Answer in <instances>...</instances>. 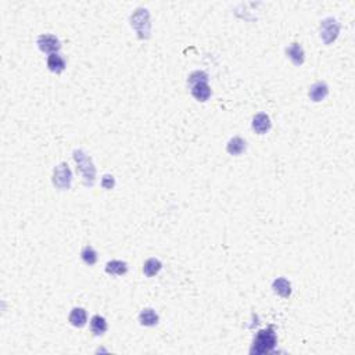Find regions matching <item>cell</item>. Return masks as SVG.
<instances>
[{
    "label": "cell",
    "instance_id": "6da1fadb",
    "mask_svg": "<svg viewBox=\"0 0 355 355\" xmlns=\"http://www.w3.org/2000/svg\"><path fill=\"white\" fill-rule=\"evenodd\" d=\"M277 337L276 333L273 330V327H266V329H261L258 333L254 337L253 345L250 349V354L262 355L268 354L273 351V348L276 347Z\"/></svg>",
    "mask_w": 355,
    "mask_h": 355
},
{
    "label": "cell",
    "instance_id": "7a4b0ae2",
    "mask_svg": "<svg viewBox=\"0 0 355 355\" xmlns=\"http://www.w3.org/2000/svg\"><path fill=\"white\" fill-rule=\"evenodd\" d=\"M73 157L74 160H75V163H77L78 172L84 178L85 186L92 187L95 185V181H96V167H95V164L92 161V158L84 150H81V149L74 150Z\"/></svg>",
    "mask_w": 355,
    "mask_h": 355
},
{
    "label": "cell",
    "instance_id": "3957f363",
    "mask_svg": "<svg viewBox=\"0 0 355 355\" xmlns=\"http://www.w3.org/2000/svg\"><path fill=\"white\" fill-rule=\"evenodd\" d=\"M131 25L136 31L139 39H149L151 32L150 13L145 7H139L131 16Z\"/></svg>",
    "mask_w": 355,
    "mask_h": 355
},
{
    "label": "cell",
    "instance_id": "277c9868",
    "mask_svg": "<svg viewBox=\"0 0 355 355\" xmlns=\"http://www.w3.org/2000/svg\"><path fill=\"white\" fill-rule=\"evenodd\" d=\"M320 39L323 41L325 45H331L334 42L340 34V24L336 19L333 17H326L320 21Z\"/></svg>",
    "mask_w": 355,
    "mask_h": 355
},
{
    "label": "cell",
    "instance_id": "5b68a950",
    "mask_svg": "<svg viewBox=\"0 0 355 355\" xmlns=\"http://www.w3.org/2000/svg\"><path fill=\"white\" fill-rule=\"evenodd\" d=\"M73 183V172L67 163L59 164L53 169V185L60 190H68Z\"/></svg>",
    "mask_w": 355,
    "mask_h": 355
},
{
    "label": "cell",
    "instance_id": "8992f818",
    "mask_svg": "<svg viewBox=\"0 0 355 355\" xmlns=\"http://www.w3.org/2000/svg\"><path fill=\"white\" fill-rule=\"evenodd\" d=\"M38 48L41 49L45 53L49 55H53L57 53L61 49V42L59 41V38H56L55 35H50V34H42L38 37Z\"/></svg>",
    "mask_w": 355,
    "mask_h": 355
},
{
    "label": "cell",
    "instance_id": "52a82bcc",
    "mask_svg": "<svg viewBox=\"0 0 355 355\" xmlns=\"http://www.w3.org/2000/svg\"><path fill=\"white\" fill-rule=\"evenodd\" d=\"M327 95H329V86L323 81H318V82L311 85L309 92H308V96L313 103L322 102L323 99H326Z\"/></svg>",
    "mask_w": 355,
    "mask_h": 355
},
{
    "label": "cell",
    "instance_id": "ba28073f",
    "mask_svg": "<svg viewBox=\"0 0 355 355\" xmlns=\"http://www.w3.org/2000/svg\"><path fill=\"white\" fill-rule=\"evenodd\" d=\"M286 55L289 57L291 63L294 66L300 67L304 64V60H305V53H304V49L301 46L300 43H291L290 46L286 48Z\"/></svg>",
    "mask_w": 355,
    "mask_h": 355
},
{
    "label": "cell",
    "instance_id": "9c48e42d",
    "mask_svg": "<svg viewBox=\"0 0 355 355\" xmlns=\"http://www.w3.org/2000/svg\"><path fill=\"white\" fill-rule=\"evenodd\" d=\"M251 125H253L254 132L258 133V135H265L272 127L271 120H269V117L265 113H258V114L255 115L253 118V124Z\"/></svg>",
    "mask_w": 355,
    "mask_h": 355
},
{
    "label": "cell",
    "instance_id": "30bf717a",
    "mask_svg": "<svg viewBox=\"0 0 355 355\" xmlns=\"http://www.w3.org/2000/svg\"><path fill=\"white\" fill-rule=\"evenodd\" d=\"M192 92V96L197 100V102H207L211 97V88L208 82H199V84H194L190 88Z\"/></svg>",
    "mask_w": 355,
    "mask_h": 355
},
{
    "label": "cell",
    "instance_id": "8fae6325",
    "mask_svg": "<svg viewBox=\"0 0 355 355\" xmlns=\"http://www.w3.org/2000/svg\"><path fill=\"white\" fill-rule=\"evenodd\" d=\"M272 289L277 295H280L283 298H287L291 294V283L286 277H277L272 283Z\"/></svg>",
    "mask_w": 355,
    "mask_h": 355
},
{
    "label": "cell",
    "instance_id": "7c38bea8",
    "mask_svg": "<svg viewBox=\"0 0 355 355\" xmlns=\"http://www.w3.org/2000/svg\"><path fill=\"white\" fill-rule=\"evenodd\" d=\"M68 322L75 327H84L86 325V322H88V313H86L84 308H73V311L70 312V316H68Z\"/></svg>",
    "mask_w": 355,
    "mask_h": 355
},
{
    "label": "cell",
    "instance_id": "4fadbf2b",
    "mask_svg": "<svg viewBox=\"0 0 355 355\" xmlns=\"http://www.w3.org/2000/svg\"><path fill=\"white\" fill-rule=\"evenodd\" d=\"M247 149V143L244 139H241L240 136H235L228 142L226 145V151L230 156H240L243 154Z\"/></svg>",
    "mask_w": 355,
    "mask_h": 355
},
{
    "label": "cell",
    "instance_id": "5bb4252c",
    "mask_svg": "<svg viewBox=\"0 0 355 355\" xmlns=\"http://www.w3.org/2000/svg\"><path fill=\"white\" fill-rule=\"evenodd\" d=\"M106 272L109 275H113V276H122L128 272V264L125 261L113 259V261H109L106 264Z\"/></svg>",
    "mask_w": 355,
    "mask_h": 355
},
{
    "label": "cell",
    "instance_id": "9a60e30c",
    "mask_svg": "<svg viewBox=\"0 0 355 355\" xmlns=\"http://www.w3.org/2000/svg\"><path fill=\"white\" fill-rule=\"evenodd\" d=\"M158 320H160V318H158V315L153 308H145V309H142V312L139 315V322H140V325L143 326H149V327L156 326L158 323Z\"/></svg>",
    "mask_w": 355,
    "mask_h": 355
},
{
    "label": "cell",
    "instance_id": "2e32d148",
    "mask_svg": "<svg viewBox=\"0 0 355 355\" xmlns=\"http://www.w3.org/2000/svg\"><path fill=\"white\" fill-rule=\"evenodd\" d=\"M48 68L55 74H60L66 70V60L61 57L59 53L49 55L48 57Z\"/></svg>",
    "mask_w": 355,
    "mask_h": 355
},
{
    "label": "cell",
    "instance_id": "e0dca14e",
    "mask_svg": "<svg viewBox=\"0 0 355 355\" xmlns=\"http://www.w3.org/2000/svg\"><path fill=\"white\" fill-rule=\"evenodd\" d=\"M107 320L100 315H93L91 319V330L95 336H102L107 331Z\"/></svg>",
    "mask_w": 355,
    "mask_h": 355
},
{
    "label": "cell",
    "instance_id": "ac0fdd59",
    "mask_svg": "<svg viewBox=\"0 0 355 355\" xmlns=\"http://www.w3.org/2000/svg\"><path fill=\"white\" fill-rule=\"evenodd\" d=\"M161 269H163V264H161L160 259L157 258H149L145 262V265H143V273L147 277L156 276Z\"/></svg>",
    "mask_w": 355,
    "mask_h": 355
},
{
    "label": "cell",
    "instance_id": "d6986e66",
    "mask_svg": "<svg viewBox=\"0 0 355 355\" xmlns=\"http://www.w3.org/2000/svg\"><path fill=\"white\" fill-rule=\"evenodd\" d=\"M81 258H82L85 264L89 265V266L95 265L97 262L96 250L92 246H85L84 248H82V251H81Z\"/></svg>",
    "mask_w": 355,
    "mask_h": 355
},
{
    "label": "cell",
    "instance_id": "ffe728a7",
    "mask_svg": "<svg viewBox=\"0 0 355 355\" xmlns=\"http://www.w3.org/2000/svg\"><path fill=\"white\" fill-rule=\"evenodd\" d=\"M199 82H208V74L204 71H194L189 75L187 79V84L192 88L194 84H199Z\"/></svg>",
    "mask_w": 355,
    "mask_h": 355
},
{
    "label": "cell",
    "instance_id": "44dd1931",
    "mask_svg": "<svg viewBox=\"0 0 355 355\" xmlns=\"http://www.w3.org/2000/svg\"><path fill=\"white\" fill-rule=\"evenodd\" d=\"M102 186L106 190H111L115 186V179L113 175H104L102 179Z\"/></svg>",
    "mask_w": 355,
    "mask_h": 355
}]
</instances>
